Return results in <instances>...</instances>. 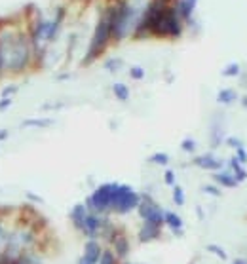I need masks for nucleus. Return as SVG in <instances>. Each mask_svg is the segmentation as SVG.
Wrapping results in <instances>:
<instances>
[{
    "label": "nucleus",
    "mask_w": 247,
    "mask_h": 264,
    "mask_svg": "<svg viewBox=\"0 0 247 264\" xmlns=\"http://www.w3.org/2000/svg\"><path fill=\"white\" fill-rule=\"evenodd\" d=\"M110 27H112V38L122 40L126 38L130 31H132L133 23H135V10L126 2L120 0L116 6H110Z\"/></svg>",
    "instance_id": "1"
},
{
    "label": "nucleus",
    "mask_w": 247,
    "mask_h": 264,
    "mask_svg": "<svg viewBox=\"0 0 247 264\" xmlns=\"http://www.w3.org/2000/svg\"><path fill=\"white\" fill-rule=\"evenodd\" d=\"M168 8H170V0H150L145 14L141 16L139 23L135 27V38H145V36L154 34L156 27Z\"/></svg>",
    "instance_id": "2"
},
{
    "label": "nucleus",
    "mask_w": 247,
    "mask_h": 264,
    "mask_svg": "<svg viewBox=\"0 0 247 264\" xmlns=\"http://www.w3.org/2000/svg\"><path fill=\"white\" fill-rule=\"evenodd\" d=\"M112 38V27H110V10H107L103 16H101L99 23L95 27V32H93L92 44H90V50H88V55L84 57V65H90L92 61H95L107 48L108 40Z\"/></svg>",
    "instance_id": "3"
},
{
    "label": "nucleus",
    "mask_w": 247,
    "mask_h": 264,
    "mask_svg": "<svg viewBox=\"0 0 247 264\" xmlns=\"http://www.w3.org/2000/svg\"><path fill=\"white\" fill-rule=\"evenodd\" d=\"M139 203H141V194H137L130 185L114 183L112 198H110V211H114L118 215H126L130 211L137 209Z\"/></svg>",
    "instance_id": "4"
},
{
    "label": "nucleus",
    "mask_w": 247,
    "mask_h": 264,
    "mask_svg": "<svg viewBox=\"0 0 247 264\" xmlns=\"http://www.w3.org/2000/svg\"><path fill=\"white\" fill-rule=\"evenodd\" d=\"M183 32V25H181V17H179L177 10L170 6V8L163 12L160 23L156 27L154 34L156 36H171V38H177Z\"/></svg>",
    "instance_id": "5"
},
{
    "label": "nucleus",
    "mask_w": 247,
    "mask_h": 264,
    "mask_svg": "<svg viewBox=\"0 0 247 264\" xmlns=\"http://www.w3.org/2000/svg\"><path fill=\"white\" fill-rule=\"evenodd\" d=\"M137 211H139L143 223H148V225H154V226L163 225V213H166V211H162V207L148 194L141 196V203H139V207H137Z\"/></svg>",
    "instance_id": "6"
},
{
    "label": "nucleus",
    "mask_w": 247,
    "mask_h": 264,
    "mask_svg": "<svg viewBox=\"0 0 247 264\" xmlns=\"http://www.w3.org/2000/svg\"><path fill=\"white\" fill-rule=\"evenodd\" d=\"M162 236V226H154L148 225V223H143L139 230V241L141 243H150V241L158 240Z\"/></svg>",
    "instance_id": "7"
},
{
    "label": "nucleus",
    "mask_w": 247,
    "mask_h": 264,
    "mask_svg": "<svg viewBox=\"0 0 247 264\" xmlns=\"http://www.w3.org/2000/svg\"><path fill=\"white\" fill-rule=\"evenodd\" d=\"M86 215H88V209H86L84 203H76L72 211H70V221H72V225L76 230H84V221H86Z\"/></svg>",
    "instance_id": "8"
},
{
    "label": "nucleus",
    "mask_w": 247,
    "mask_h": 264,
    "mask_svg": "<svg viewBox=\"0 0 247 264\" xmlns=\"http://www.w3.org/2000/svg\"><path fill=\"white\" fill-rule=\"evenodd\" d=\"M101 253H103V249H101L99 245V241H95V240H90L88 243H86V247H84V258L86 260H90L92 264H97L99 262V256Z\"/></svg>",
    "instance_id": "9"
},
{
    "label": "nucleus",
    "mask_w": 247,
    "mask_h": 264,
    "mask_svg": "<svg viewBox=\"0 0 247 264\" xmlns=\"http://www.w3.org/2000/svg\"><path fill=\"white\" fill-rule=\"evenodd\" d=\"M163 225L170 226L175 236H183V218L179 217L177 213L166 211V213H163Z\"/></svg>",
    "instance_id": "10"
},
{
    "label": "nucleus",
    "mask_w": 247,
    "mask_h": 264,
    "mask_svg": "<svg viewBox=\"0 0 247 264\" xmlns=\"http://www.w3.org/2000/svg\"><path fill=\"white\" fill-rule=\"evenodd\" d=\"M194 163H196L198 167H201V169H221V167H223V162L217 160L213 154L198 156V158H194Z\"/></svg>",
    "instance_id": "11"
},
{
    "label": "nucleus",
    "mask_w": 247,
    "mask_h": 264,
    "mask_svg": "<svg viewBox=\"0 0 247 264\" xmlns=\"http://www.w3.org/2000/svg\"><path fill=\"white\" fill-rule=\"evenodd\" d=\"M196 2L198 0H179L177 6H175L179 17L185 19V21H190V16H192L194 8H196Z\"/></svg>",
    "instance_id": "12"
},
{
    "label": "nucleus",
    "mask_w": 247,
    "mask_h": 264,
    "mask_svg": "<svg viewBox=\"0 0 247 264\" xmlns=\"http://www.w3.org/2000/svg\"><path fill=\"white\" fill-rule=\"evenodd\" d=\"M112 245H114V255L118 256V258H124V256L130 253V241H128V238L122 236V234L112 241Z\"/></svg>",
    "instance_id": "13"
},
{
    "label": "nucleus",
    "mask_w": 247,
    "mask_h": 264,
    "mask_svg": "<svg viewBox=\"0 0 247 264\" xmlns=\"http://www.w3.org/2000/svg\"><path fill=\"white\" fill-rule=\"evenodd\" d=\"M215 181L221 185V187H226V188H234L238 187V181L236 177L228 173V171H221V173H215Z\"/></svg>",
    "instance_id": "14"
},
{
    "label": "nucleus",
    "mask_w": 247,
    "mask_h": 264,
    "mask_svg": "<svg viewBox=\"0 0 247 264\" xmlns=\"http://www.w3.org/2000/svg\"><path fill=\"white\" fill-rule=\"evenodd\" d=\"M230 167H232V171H234V177H236V181H238V183H241V181L247 179L245 167H243V165H241V163H239L236 158H232V160H230Z\"/></svg>",
    "instance_id": "15"
},
{
    "label": "nucleus",
    "mask_w": 247,
    "mask_h": 264,
    "mask_svg": "<svg viewBox=\"0 0 247 264\" xmlns=\"http://www.w3.org/2000/svg\"><path fill=\"white\" fill-rule=\"evenodd\" d=\"M238 99V94L234 92V90H221L219 95H217V101L221 103V105H230Z\"/></svg>",
    "instance_id": "16"
},
{
    "label": "nucleus",
    "mask_w": 247,
    "mask_h": 264,
    "mask_svg": "<svg viewBox=\"0 0 247 264\" xmlns=\"http://www.w3.org/2000/svg\"><path fill=\"white\" fill-rule=\"evenodd\" d=\"M112 92H114V95L120 101H128V99H130V90H128V85L122 84V82H116V84L112 85Z\"/></svg>",
    "instance_id": "17"
},
{
    "label": "nucleus",
    "mask_w": 247,
    "mask_h": 264,
    "mask_svg": "<svg viewBox=\"0 0 247 264\" xmlns=\"http://www.w3.org/2000/svg\"><path fill=\"white\" fill-rule=\"evenodd\" d=\"M97 264H118V256L114 255V251H110V249H103V253H101L99 262Z\"/></svg>",
    "instance_id": "18"
},
{
    "label": "nucleus",
    "mask_w": 247,
    "mask_h": 264,
    "mask_svg": "<svg viewBox=\"0 0 247 264\" xmlns=\"http://www.w3.org/2000/svg\"><path fill=\"white\" fill-rule=\"evenodd\" d=\"M173 202L175 205H185V192L179 185H173Z\"/></svg>",
    "instance_id": "19"
},
{
    "label": "nucleus",
    "mask_w": 247,
    "mask_h": 264,
    "mask_svg": "<svg viewBox=\"0 0 247 264\" xmlns=\"http://www.w3.org/2000/svg\"><path fill=\"white\" fill-rule=\"evenodd\" d=\"M208 251H209V253H213L215 256H219L221 260H226V258H228V255H226V251H224L223 247H219V245H215V243H211V245H208Z\"/></svg>",
    "instance_id": "20"
},
{
    "label": "nucleus",
    "mask_w": 247,
    "mask_h": 264,
    "mask_svg": "<svg viewBox=\"0 0 247 264\" xmlns=\"http://www.w3.org/2000/svg\"><path fill=\"white\" fill-rule=\"evenodd\" d=\"M150 162L158 163V165H168V162H170V156L163 154V152H158V154L150 156Z\"/></svg>",
    "instance_id": "21"
},
{
    "label": "nucleus",
    "mask_w": 247,
    "mask_h": 264,
    "mask_svg": "<svg viewBox=\"0 0 247 264\" xmlns=\"http://www.w3.org/2000/svg\"><path fill=\"white\" fill-rule=\"evenodd\" d=\"M224 76H238L239 74V65L238 63H232V65H228L226 69L223 70Z\"/></svg>",
    "instance_id": "22"
},
{
    "label": "nucleus",
    "mask_w": 247,
    "mask_h": 264,
    "mask_svg": "<svg viewBox=\"0 0 247 264\" xmlns=\"http://www.w3.org/2000/svg\"><path fill=\"white\" fill-rule=\"evenodd\" d=\"M236 160H238L241 165H243V163H247V152H245V148H243V147L236 148Z\"/></svg>",
    "instance_id": "23"
},
{
    "label": "nucleus",
    "mask_w": 247,
    "mask_h": 264,
    "mask_svg": "<svg viewBox=\"0 0 247 264\" xmlns=\"http://www.w3.org/2000/svg\"><path fill=\"white\" fill-rule=\"evenodd\" d=\"M181 148H183L185 152H194V150H196V143H194L192 139H186V141H183Z\"/></svg>",
    "instance_id": "24"
},
{
    "label": "nucleus",
    "mask_w": 247,
    "mask_h": 264,
    "mask_svg": "<svg viewBox=\"0 0 247 264\" xmlns=\"http://www.w3.org/2000/svg\"><path fill=\"white\" fill-rule=\"evenodd\" d=\"M130 74H132V78H135V80H141V78H145V70L141 69V67H133V69L130 70Z\"/></svg>",
    "instance_id": "25"
},
{
    "label": "nucleus",
    "mask_w": 247,
    "mask_h": 264,
    "mask_svg": "<svg viewBox=\"0 0 247 264\" xmlns=\"http://www.w3.org/2000/svg\"><path fill=\"white\" fill-rule=\"evenodd\" d=\"M163 181H166V185H170V187H173L175 185V173L171 169L166 171V175H163Z\"/></svg>",
    "instance_id": "26"
},
{
    "label": "nucleus",
    "mask_w": 247,
    "mask_h": 264,
    "mask_svg": "<svg viewBox=\"0 0 247 264\" xmlns=\"http://www.w3.org/2000/svg\"><path fill=\"white\" fill-rule=\"evenodd\" d=\"M226 145H228V147H232V148L243 147V145H241V141H239L238 137H228V139H226Z\"/></svg>",
    "instance_id": "27"
},
{
    "label": "nucleus",
    "mask_w": 247,
    "mask_h": 264,
    "mask_svg": "<svg viewBox=\"0 0 247 264\" xmlns=\"http://www.w3.org/2000/svg\"><path fill=\"white\" fill-rule=\"evenodd\" d=\"M16 264H34V260L29 255H19L16 258Z\"/></svg>",
    "instance_id": "28"
},
{
    "label": "nucleus",
    "mask_w": 247,
    "mask_h": 264,
    "mask_svg": "<svg viewBox=\"0 0 247 264\" xmlns=\"http://www.w3.org/2000/svg\"><path fill=\"white\" fill-rule=\"evenodd\" d=\"M203 192H205V194H211V196H217V198L221 196V190H219L217 187H211V185L203 187Z\"/></svg>",
    "instance_id": "29"
},
{
    "label": "nucleus",
    "mask_w": 247,
    "mask_h": 264,
    "mask_svg": "<svg viewBox=\"0 0 247 264\" xmlns=\"http://www.w3.org/2000/svg\"><path fill=\"white\" fill-rule=\"evenodd\" d=\"M50 124V120H29V122H25V125H48Z\"/></svg>",
    "instance_id": "30"
},
{
    "label": "nucleus",
    "mask_w": 247,
    "mask_h": 264,
    "mask_svg": "<svg viewBox=\"0 0 247 264\" xmlns=\"http://www.w3.org/2000/svg\"><path fill=\"white\" fill-rule=\"evenodd\" d=\"M120 65H122V61H118V59H116V61H108L107 63V69L108 70H116L118 67H120Z\"/></svg>",
    "instance_id": "31"
},
{
    "label": "nucleus",
    "mask_w": 247,
    "mask_h": 264,
    "mask_svg": "<svg viewBox=\"0 0 247 264\" xmlns=\"http://www.w3.org/2000/svg\"><path fill=\"white\" fill-rule=\"evenodd\" d=\"M8 105H10V99H8V97H4V99L0 101V110H4L6 107H8Z\"/></svg>",
    "instance_id": "32"
},
{
    "label": "nucleus",
    "mask_w": 247,
    "mask_h": 264,
    "mask_svg": "<svg viewBox=\"0 0 247 264\" xmlns=\"http://www.w3.org/2000/svg\"><path fill=\"white\" fill-rule=\"evenodd\" d=\"M234 264H247V260H245V258H236V260H234Z\"/></svg>",
    "instance_id": "33"
},
{
    "label": "nucleus",
    "mask_w": 247,
    "mask_h": 264,
    "mask_svg": "<svg viewBox=\"0 0 247 264\" xmlns=\"http://www.w3.org/2000/svg\"><path fill=\"white\" fill-rule=\"evenodd\" d=\"M4 70V59H2V52H0V72Z\"/></svg>",
    "instance_id": "34"
},
{
    "label": "nucleus",
    "mask_w": 247,
    "mask_h": 264,
    "mask_svg": "<svg viewBox=\"0 0 247 264\" xmlns=\"http://www.w3.org/2000/svg\"><path fill=\"white\" fill-rule=\"evenodd\" d=\"M6 135H8V131H0V139H4Z\"/></svg>",
    "instance_id": "35"
},
{
    "label": "nucleus",
    "mask_w": 247,
    "mask_h": 264,
    "mask_svg": "<svg viewBox=\"0 0 247 264\" xmlns=\"http://www.w3.org/2000/svg\"><path fill=\"white\" fill-rule=\"evenodd\" d=\"M243 105L247 107V97H243Z\"/></svg>",
    "instance_id": "36"
},
{
    "label": "nucleus",
    "mask_w": 247,
    "mask_h": 264,
    "mask_svg": "<svg viewBox=\"0 0 247 264\" xmlns=\"http://www.w3.org/2000/svg\"><path fill=\"white\" fill-rule=\"evenodd\" d=\"M124 264H132V262H124Z\"/></svg>",
    "instance_id": "37"
}]
</instances>
